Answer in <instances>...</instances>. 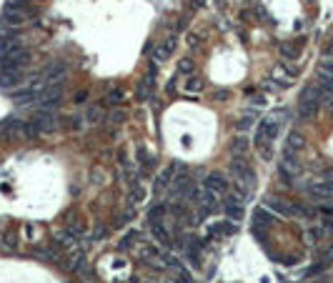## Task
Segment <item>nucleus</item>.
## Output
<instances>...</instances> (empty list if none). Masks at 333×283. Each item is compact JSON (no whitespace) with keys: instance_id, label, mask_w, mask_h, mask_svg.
<instances>
[{"instance_id":"f257e3e1","label":"nucleus","mask_w":333,"mask_h":283,"mask_svg":"<svg viewBox=\"0 0 333 283\" xmlns=\"http://www.w3.org/2000/svg\"><path fill=\"white\" fill-rule=\"evenodd\" d=\"M281 115H283V111L268 115V118H263V120L255 126V133H253L255 146H268V143H273L275 135L281 133Z\"/></svg>"},{"instance_id":"f03ea898","label":"nucleus","mask_w":333,"mask_h":283,"mask_svg":"<svg viewBox=\"0 0 333 283\" xmlns=\"http://www.w3.org/2000/svg\"><path fill=\"white\" fill-rule=\"evenodd\" d=\"M63 83H55V85H45L40 91V98H38V111H55L60 108L63 103Z\"/></svg>"},{"instance_id":"7ed1b4c3","label":"nucleus","mask_w":333,"mask_h":283,"mask_svg":"<svg viewBox=\"0 0 333 283\" xmlns=\"http://www.w3.org/2000/svg\"><path fill=\"white\" fill-rule=\"evenodd\" d=\"M28 15H30V10L28 8H20V5H5V10H3V18H0V23L3 25H10V28H18V25H23L25 20H28Z\"/></svg>"},{"instance_id":"20e7f679","label":"nucleus","mask_w":333,"mask_h":283,"mask_svg":"<svg viewBox=\"0 0 333 283\" xmlns=\"http://www.w3.org/2000/svg\"><path fill=\"white\" fill-rule=\"evenodd\" d=\"M308 190V196L316 198V201H321V203H333V183L331 181H313V183H308L306 186Z\"/></svg>"},{"instance_id":"39448f33","label":"nucleus","mask_w":333,"mask_h":283,"mask_svg":"<svg viewBox=\"0 0 333 283\" xmlns=\"http://www.w3.org/2000/svg\"><path fill=\"white\" fill-rule=\"evenodd\" d=\"M33 123L40 128V133H55L60 128L58 115L53 113V111H38L35 118H33Z\"/></svg>"},{"instance_id":"423d86ee","label":"nucleus","mask_w":333,"mask_h":283,"mask_svg":"<svg viewBox=\"0 0 333 283\" xmlns=\"http://www.w3.org/2000/svg\"><path fill=\"white\" fill-rule=\"evenodd\" d=\"M266 208L275 210V213H278V216H283V218H293V216H295V203L286 201V198H275V196H268V198H266Z\"/></svg>"},{"instance_id":"0eeeda50","label":"nucleus","mask_w":333,"mask_h":283,"mask_svg":"<svg viewBox=\"0 0 333 283\" xmlns=\"http://www.w3.org/2000/svg\"><path fill=\"white\" fill-rule=\"evenodd\" d=\"M231 170H233V175L240 181V183H243V186H246V188H251V186H253L255 175H253V170L246 166V158H243V155H240V158H235L233 163H231Z\"/></svg>"},{"instance_id":"6e6552de","label":"nucleus","mask_w":333,"mask_h":283,"mask_svg":"<svg viewBox=\"0 0 333 283\" xmlns=\"http://www.w3.org/2000/svg\"><path fill=\"white\" fill-rule=\"evenodd\" d=\"M206 188L211 190L213 196L223 198V196L228 193V181H226L223 173H208V178H206Z\"/></svg>"},{"instance_id":"1a4fd4ad","label":"nucleus","mask_w":333,"mask_h":283,"mask_svg":"<svg viewBox=\"0 0 333 283\" xmlns=\"http://www.w3.org/2000/svg\"><path fill=\"white\" fill-rule=\"evenodd\" d=\"M15 45H23L18 28H5V30L0 33V56H5V53L13 50Z\"/></svg>"},{"instance_id":"9d476101","label":"nucleus","mask_w":333,"mask_h":283,"mask_svg":"<svg viewBox=\"0 0 333 283\" xmlns=\"http://www.w3.org/2000/svg\"><path fill=\"white\" fill-rule=\"evenodd\" d=\"M40 91H43V88H18L15 93H10V100H13L15 105H30L33 100L40 98Z\"/></svg>"},{"instance_id":"9b49d317","label":"nucleus","mask_w":333,"mask_h":283,"mask_svg":"<svg viewBox=\"0 0 333 283\" xmlns=\"http://www.w3.org/2000/svg\"><path fill=\"white\" fill-rule=\"evenodd\" d=\"M178 40L171 36V38H165L163 43H158L156 50H153V63H163V60H168V58L173 56V50H176Z\"/></svg>"},{"instance_id":"f8f14e48","label":"nucleus","mask_w":333,"mask_h":283,"mask_svg":"<svg viewBox=\"0 0 333 283\" xmlns=\"http://www.w3.org/2000/svg\"><path fill=\"white\" fill-rule=\"evenodd\" d=\"M25 80L23 70H0V88L3 91H10V88H18Z\"/></svg>"},{"instance_id":"ddd939ff","label":"nucleus","mask_w":333,"mask_h":283,"mask_svg":"<svg viewBox=\"0 0 333 283\" xmlns=\"http://www.w3.org/2000/svg\"><path fill=\"white\" fill-rule=\"evenodd\" d=\"M25 123H28V120H20V118H5V120L0 123V131L5 133V135H10V138L25 135Z\"/></svg>"},{"instance_id":"4468645a","label":"nucleus","mask_w":333,"mask_h":283,"mask_svg":"<svg viewBox=\"0 0 333 283\" xmlns=\"http://www.w3.org/2000/svg\"><path fill=\"white\" fill-rule=\"evenodd\" d=\"M153 85H156V76H151V73L143 78V80H138V88H136L138 103H145V100L151 98V93H153Z\"/></svg>"},{"instance_id":"2eb2a0df","label":"nucleus","mask_w":333,"mask_h":283,"mask_svg":"<svg viewBox=\"0 0 333 283\" xmlns=\"http://www.w3.org/2000/svg\"><path fill=\"white\" fill-rule=\"evenodd\" d=\"M68 73V65L60 60V63H53L50 68H48V73H45V85H55V83H63V78Z\"/></svg>"},{"instance_id":"dca6fc26","label":"nucleus","mask_w":333,"mask_h":283,"mask_svg":"<svg viewBox=\"0 0 333 283\" xmlns=\"http://www.w3.org/2000/svg\"><path fill=\"white\" fill-rule=\"evenodd\" d=\"M231 233H235V226L233 221H218V223H213V226L208 228V236L211 238H220V236H231Z\"/></svg>"},{"instance_id":"f3484780","label":"nucleus","mask_w":333,"mask_h":283,"mask_svg":"<svg viewBox=\"0 0 333 283\" xmlns=\"http://www.w3.org/2000/svg\"><path fill=\"white\" fill-rule=\"evenodd\" d=\"M273 226V213H268L266 208H255L253 210V228H271Z\"/></svg>"},{"instance_id":"a211bd4d","label":"nucleus","mask_w":333,"mask_h":283,"mask_svg":"<svg viewBox=\"0 0 333 283\" xmlns=\"http://www.w3.org/2000/svg\"><path fill=\"white\" fill-rule=\"evenodd\" d=\"M278 50H281V56L286 58V60H298L301 50H303V43H301V40H295V43H283Z\"/></svg>"},{"instance_id":"6ab92c4d","label":"nucleus","mask_w":333,"mask_h":283,"mask_svg":"<svg viewBox=\"0 0 333 283\" xmlns=\"http://www.w3.org/2000/svg\"><path fill=\"white\" fill-rule=\"evenodd\" d=\"M151 233H153V238H156L160 245H171V233L163 228V223H151Z\"/></svg>"},{"instance_id":"aec40b11","label":"nucleus","mask_w":333,"mask_h":283,"mask_svg":"<svg viewBox=\"0 0 333 283\" xmlns=\"http://www.w3.org/2000/svg\"><path fill=\"white\" fill-rule=\"evenodd\" d=\"M286 151H293V153H298L301 148H303V135L298 131H291L288 133V138H286V146H283Z\"/></svg>"},{"instance_id":"412c9836","label":"nucleus","mask_w":333,"mask_h":283,"mask_svg":"<svg viewBox=\"0 0 333 283\" xmlns=\"http://www.w3.org/2000/svg\"><path fill=\"white\" fill-rule=\"evenodd\" d=\"M203 85H206V83H203V80H200V78H188V80H186V83H183V93H188V95H196V93H200V91H203Z\"/></svg>"},{"instance_id":"4be33fe9","label":"nucleus","mask_w":333,"mask_h":283,"mask_svg":"<svg viewBox=\"0 0 333 283\" xmlns=\"http://www.w3.org/2000/svg\"><path fill=\"white\" fill-rule=\"evenodd\" d=\"M246 151H248V138L238 135V138L231 140V153H233V155H246Z\"/></svg>"},{"instance_id":"5701e85b","label":"nucleus","mask_w":333,"mask_h":283,"mask_svg":"<svg viewBox=\"0 0 333 283\" xmlns=\"http://www.w3.org/2000/svg\"><path fill=\"white\" fill-rule=\"evenodd\" d=\"M165 210H168V206H165V203H160V206H153L151 210H148V221H151V223H163V216H165Z\"/></svg>"},{"instance_id":"b1692460","label":"nucleus","mask_w":333,"mask_h":283,"mask_svg":"<svg viewBox=\"0 0 333 283\" xmlns=\"http://www.w3.org/2000/svg\"><path fill=\"white\" fill-rule=\"evenodd\" d=\"M173 173H176V166H168V168L163 170V173H160V175L156 178V190L165 188V186L171 183V175H173Z\"/></svg>"},{"instance_id":"393cba45","label":"nucleus","mask_w":333,"mask_h":283,"mask_svg":"<svg viewBox=\"0 0 333 283\" xmlns=\"http://www.w3.org/2000/svg\"><path fill=\"white\" fill-rule=\"evenodd\" d=\"M138 163L143 166V170L153 168V163H156V161H153V155H151V153L145 151L143 146H138Z\"/></svg>"},{"instance_id":"a878e982","label":"nucleus","mask_w":333,"mask_h":283,"mask_svg":"<svg viewBox=\"0 0 333 283\" xmlns=\"http://www.w3.org/2000/svg\"><path fill=\"white\" fill-rule=\"evenodd\" d=\"M136 238L140 241V233H138V231L128 233V236H125V238H123V241L118 243V248H120V251H131V248H133V243H136Z\"/></svg>"},{"instance_id":"bb28decb","label":"nucleus","mask_w":333,"mask_h":283,"mask_svg":"<svg viewBox=\"0 0 333 283\" xmlns=\"http://www.w3.org/2000/svg\"><path fill=\"white\" fill-rule=\"evenodd\" d=\"M253 120H255V113H253V111H248V113H246L240 120H238V123H235V128H238V131H248V128L253 126Z\"/></svg>"},{"instance_id":"cd10ccee","label":"nucleus","mask_w":333,"mask_h":283,"mask_svg":"<svg viewBox=\"0 0 333 283\" xmlns=\"http://www.w3.org/2000/svg\"><path fill=\"white\" fill-rule=\"evenodd\" d=\"M105 105H118V103H123V91L116 88V91H110V93L105 95V100H103Z\"/></svg>"},{"instance_id":"c85d7f7f","label":"nucleus","mask_w":333,"mask_h":283,"mask_svg":"<svg viewBox=\"0 0 333 283\" xmlns=\"http://www.w3.org/2000/svg\"><path fill=\"white\" fill-rule=\"evenodd\" d=\"M65 120H68V123H65V128H68V131H80L85 118H83V115H70V118H65Z\"/></svg>"},{"instance_id":"c756f323","label":"nucleus","mask_w":333,"mask_h":283,"mask_svg":"<svg viewBox=\"0 0 333 283\" xmlns=\"http://www.w3.org/2000/svg\"><path fill=\"white\" fill-rule=\"evenodd\" d=\"M193 68H196V63H193L191 58H183V60L178 63V73H186V76H188V73H193Z\"/></svg>"},{"instance_id":"7c9ffc66","label":"nucleus","mask_w":333,"mask_h":283,"mask_svg":"<svg viewBox=\"0 0 333 283\" xmlns=\"http://www.w3.org/2000/svg\"><path fill=\"white\" fill-rule=\"evenodd\" d=\"M100 118H103V111H100L98 105L88 108V113H85V120H88V123H98Z\"/></svg>"},{"instance_id":"2f4dec72","label":"nucleus","mask_w":333,"mask_h":283,"mask_svg":"<svg viewBox=\"0 0 333 283\" xmlns=\"http://www.w3.org/2000/svg\"><path fill=\"white\" fill-rule=\"evenodd\" d=\"M35 256L43 258V261H48V263H53L55 261V253L53 251H48V248H35Z\"/></svg>"},{"instance_id":"473e14b6","label":"nucleus","mask_w":333,"mask_h":283,"mask_svg":"<svg viewBox=\"0 0 333 283\" xmlns=\"http://www.w3.org/2000/svg\"><path fill=\"white\" fill-rule=\"evenodd\" d=\"M173 266H176V263H173ZM176 273H178V278H180V283H193V278H191V273H188V271H186V268H183L180 263L176 266Z\"/></svg>"},{"instance_id":"72a5a7b5","label":"nucleus","mask_w":333,"mask_h":283,"mask_svg":"<svg viewBox=\"0 0 333 283\" xmlns=\"http://www.w3.org/2000/svg\"><path fill=\"white\" fill-rule=\"evenodd\" d=\"M108 120H110L113 126H118V123L125 120V113H123V111H110V113H108Z\"/></svg>"},{"instance_id":"f704fd0d","label":"nucleus","mask_w":333,"mask_h":283,"mask_svg":"<svg viewBox=\"0 0 333 283\" xmlns=\"http://www.w3.org/2000/svg\"><path fill=\"white\" fill-rule=\"evenodd\" d=\"M318 213H321L323 218H333V203H321V206H318Z\"/></svg>"},{"instance_id":"c9c22d12","label":"nucleus","mask_w":333,"mask_h":283,"mask_svg":"<svg viewBox=\"0 0 333 283\" xmlns=\"http://www.w3.org/2000/svg\"><path fill=\"white\" fill-rule=\"evenodd\" d=\"M3 245H8V248H15V245H18V236H15V233H8V236L3 238Z\"/></svg>"},{"instance_id":"e433bc0d","label":"nucleus","mask_w":333,"mask_h":283,"mask_svg":"<svg viewBox=\"0 0 333 283\" xmlns=\"http://www.w3.org/2000/svg\"><path fill=\"white\" fill-rule=\"evenodd\" d=\"M85 98H88V91H78V93H76V105L85 103Z\"/></svg>"},{"instance_id":"4c0bfd02","label":"nucleus","mask_w":333,"mask_h":283,"mask_svg":"<svg viewBox=\"0 0 333 283\" xmlns=\"http://www.w3.org/2000/svg\"><path fill=\"white\" fill-rule=\"evenodd\" d=\"M228 95H231V91H226V88H220V91H218V93H216V98H218V100H226Z\"/></svg>"},{"instance_id":"58836bf2","label":"nucleus","mask_w":333,"mask_h":283,"mask_svg":"<svg viewBox=\"0 0 333 283\" xmlns=\"http://www.w3.org/2000/svg\"><path fill=\"white\" fill-rule=\"evenodd\" d=\"M103 236H105V228H103V226H100V228H96V233H93V238L98 241V238H103Z\"/></svg>"},{"instance_id":"ea45409f","label":"nucleus","mask_w":333,"mask_h":283,"mask_svg":"<svg viewBox=\"0 0 333 283\" xmlns=\"http://www.w3.org/2000/svg\"><path fill=\"white\" fill-rule=\"evenodd\" d=\"M165 93H176V80H171V83H168V85H165Z\"/></svg>"},{"instance_id":"a19ab883","label":"nucleus","mask_w":333,"mask_h":283,"mask_svg":"<svg viewBox=\"0 0 333 283\" xmlns=\"http://www.w3.org/2000/svg\"><path fill=\"white\" fill-rule=\"evenodd\" d=\"M25 3L28 0H10V5H20V8H25Z\"/></svg>"},{"instance_id":"79ce46f5","label":"nucleus","mask_w":333,"mask_h":283,"mask_svg":"<svg viewBox=\"0 0 333 283\" xmlns=\"http://www.w3.org/2000/svg\"><path fill=\"white\" fill-rule=\"evenodd\" d=\"M326 181H331V183H333V170H328V173H326Z\"/></svg>"},{"instance_id":"37998d69","label":"nucleus","mask_w":333,"mask_h":283,"mask_svg":"<svg viewBox=\"0 0 333 283\" xmlns=\"http://www.w3.org/2000/svg\"><path fill=\"white\" fill-rule=\"evenodd\" d=\"M0 133H3V131H0Z\"/></svg>"}]
</instances>
